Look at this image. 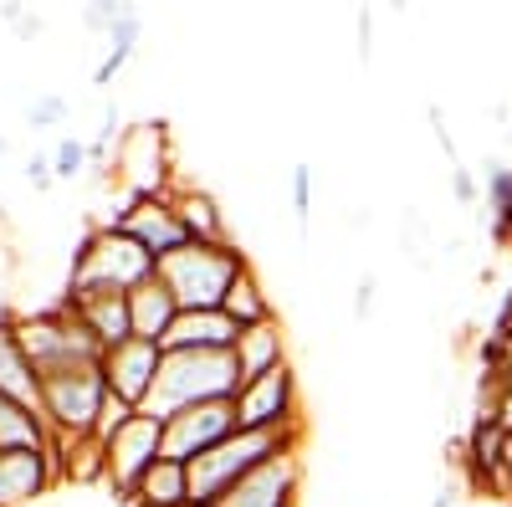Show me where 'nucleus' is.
Wrapping results in <instances>:
<instances>
[{
    "mask_svg": "<svg viewBox=\"0 0 512 507\" xmlns=\"http://www.w3.org/2000/svg\"><path fill=\"white\" fill-rule=\"evenodd\" d=\"M159 272V262L149 257V251L123 236L118 226H93L88 236H82V246L72 251V272H67V303H82V298H103V292H134L144 287L149 277Z\"/></svg>",
    "mask_w": 512,
    "mask_h": 507,
    "instance_id": "f257e3e1",
    "label": "nucleus"
},
{
    "mask_svg": "<svg viewBox=\"0 0 512 507\" xmlns=\"http://www.w3.org/2000/svg\"><path fill=\"white\" fill-rule=\"evenodd\" d=\"M303 431H231L221 446H210L205 456L190 461V507H216L241 477H251L256 467L297 451Z\"/></svg>",
    "mask_w": 512,
    "mask_h": 507,
    "instance_id": "f03ea898",
    "label": "nucleus"
},
{
    "mask_svg": "<svg viewBox=\"0 0 512 507\" xmlns=\"http://www.w3.org/2000/svg\"><path fill=\"white\" fill-rule=\"evenodd\" d=\"M236 390H241V374H236L231 354H164L159 379H154V390L144 400V415H154L164 426L169 415H180L190 405L236 400Z\"/></svg>",
    "mask_w": 512,
    "mask_h": 507,
    "instance_id": "7ed1b4c3",
    "label": "nucleus"
},
{
    "mask_svg": "<svg viewBox=\"0 0 512 507\" xmlns=\"http://www.w3.org/2000/svg\"><path fill=\"white\" fill-rule=\"evenodd\" d=\"M103 405H108L103 364H77V369H62V374H41L36 410H41V420H47V431H52V451L98 436Z\"/></svg>",
    "mask_w": 512,
    "mask_h": 507,
    "instance_id": "20e7f679",
    "label": "nucleus"
},
{
    "mask_svg": "<svg viewBox=\"0 0 512 507\" xmlns=\"http://www.w3.org/2000/svg\"><path fill=\"white\" fill-rule=\"evenodd\" d=\"M251 262L241 257V246H205V241H190L180 246L175 257L159 262V282L175 292L180 313H210L226 303L231 282L246 272Z\"/></svg>",
    "mask_w": 512,
    "mask_h": 507,
    "instance_id": "39448f33",
    "label": "nucleus"
},
{
    "mask_svg": "<svg viewBox=\"0 0 512 507\" xmlns=\"http://www.w3.org/2000/svg\"><path fill=\"white\" fill-rule=\"evenodd\" d=\"M11 323H16V338H21V349H26L36 374H62V369L103 359L98 338L88 333V323H82L67 303L36 308V313H11Z\"/></svg>",
    "mask_w": 512,
    "mask_h": 507,
    "instance_id": "423d86ee",
    "label": "nucleus"
},
{
    "mask_svg": "<svg viewBox=\"0 0 512 507\" xmlns=\"http://www.w3.org/2000/svg\"><path fill=\"white\" fill-rule=\"evenodd\" d=\"M103 456H108V487L113 497L134 502L139 482L149 477V467L164 456V426L154 415H128L113 436H103Z\"/></svg>",
    "mask_w": 512,
    "mask_h": 507,
    "instance_id": "0eeeda50",
    "label": "nucleus"
},
{
    "mask_svg": "<svg viewBox=\"0 0 512 507\" xmlns=\"http://www.w3.org/2000/svg\"><path fill=\"white\" fill-rule=\"evenodd\" d=\"M297 374L292 364L246 379L236 390V426L241 431H303V415H297Z\"/></svg>",
    "mask_w": 512,
    "mask_h": 507,
    "instance_id": "6e6552de",
    "label": "nucleus"
},
{
    "mask_svg": "<svg viewBox=\"0 0 512 507\" xmlns=\"http://www.w3.org/2000/svg\"><path fill=\"white\" fill-rule=\"evenodd\" d=\"M236 426V400H205V405H190L180 415L164 420V461H180L190 467L195 456H205L210 446H221Z\"/></svg>",
    "mask_w": 512,
    "mask_h": 507,
    "instance_id": "1a4fd4ad",
    "label": "nucleus"
},
{
    "mask_svg": "<svg viewBox=\"0 0 512 507\" xmlns=\"http://www.w3.org/2000/svg\"><path fill=\"white\" fill-rule=\"evenodd\" d=\"M103 226H118L123 236H134L154 262H164V257H175L180 246H190V231H185V221H180V210H175V200L169 195H139V200H128L113 221H103Z\"/></svg>",
    "mask_w": 512,
    "mask_h": 507,
    "instance_id": "9d476101",
    "label": "nucleus"
},
{
    "mask_svg": "<svg viewBox=\"0 0 512 507\" xmlns=\"http://www.w3.org/2000/svg\"><path fill=\"white\" fill-rule=\"evenodd\" d=\"M98 364H103V379H108V395L123 400V405H134V410H144L154 379H159V364H164V349L144 344V338H128V344L108 349Z\"/></svg>",
    "mask_w": 512,
    "mask_h": 507,
    "instance_id": "9b49d317",
    "label": "nucleus"
},
{
    "mask_svg": "<svg viewBox=\"0 0 512 507\" xmlns=\"http://www.w3.org/2000/svg\"><path fill=\"white\" fill-rule=\"evenodd\" d=\"M297 492H303V456L287 451L267 467H256L251 477H241L216 507H297Z\"/></svg>",
    "mask_w": 512,
    "mask_h": 507,
    "instance_id": "f8f14e48",
    "label": "nucleus"
},
{
    "mask_svg": "<svg viewBox=\"0 0 512 507\" xmlns=\"http://www.w3.org/2000/svg\"><path fill=\"white\" fill-rule=\"evenodd\" d=\"M236 323L221 313V308H210V313H180L175 328L164 333V354H231L236 344Z\"/></svg>",
    "mask_w": 512,
    "mask_h": 507,
    "instance_id": "ddd939ff",
    "label": "nucleus"
},
{
    "mask_svg": "<svg viewBox=\"0 0 512 507\" xmlns=\"http://www.w3.org/2000/svg\"><path fill=\"white\" fill-rule=\"evenodd\" d=\"M57 482L52 451H0V507H26Z\"/></svg>",
    "mask_w": 512,
    "mask_h": 507,
    "instance_id": "4468645a",
    "label": "nucleus"
},
{
    "mask_svg": "<svg viewBox=\"0 0 512 507\" xmlns=\"http://www.w3.org/2000/svg\"><path fill=\"white\" fill-rule=\"evenodd\" d=\"M231 359H236V374H241V385L246 379H262L272 369L287 364V338H282V318H267V323H251L236 333V344H231Z\"/></svg>",
    "mask_w": 512,
    "mask_h": 507,
    "instance_id": "2eb2a0df",
    "label": "nucleus"
},
{
    "mask_svg": "<svg viewBox=\"0 0 512 507\" xmlns=\"http://www.w3.org/2000/svg\"><path fill=\"white\" fill-rule=\"evenodd\" d=\"M180 318V303H175V292H169L159 282V272L128 292V328H134V338H144V344H164V333L175 328Z\"/></svg>",
    "mask_w": 512,
    "mask_h": 507,
    "instance_id": "dca6fc26",
    "label": "nucleus"
},
{
    "mask_svg": "<svg viewBox=\"0 0 512 507\" xmlns=\"http://www.w3.org/2000/svg\"><path fill=\"white\" fill-rule=\"evenodd\" d=\"M169 200H175V210H180V221H185L190 241H205V246H236V236H231V226H226V216H221V205H216V195H210V190L175 185V190H169Z\"/></svg>",
    "mask_w": 512,
    "mask_h": 507,
    "instance_id": "f3484780",
    "label": "nucleus"
},
{
    "mask_svg": "<svg viewBox=\"0 0 512 507\" xmlns=\"http://www.w3.org/2000/svg\"><path fill=\"white\" fill-rule=\"evenodd\" d=\"M0 395H11L21 405H36L41 400V374L31 369V359L21 349L11 313H0Z\"/></svg>",
    "mask_w": 512,
    "mask_h": 507,
    "instance_id": "a211bd4d",
    "label": "nucleus"
},
{
    "mask_svg": "<svg viewBox=\"0 0 512 507\" xmlns=\"http://www.w3.org/2000/svg\"><path fill=\"white\" fill-rule=\"evenodd\" d=\"M62 303H67V298H62ZM67 308L88 323V333L98 338L103 354L134 338V328H128V298H123V292H103V298H82V303H67Z\"/></svg>",
    "mask_w": 512,
    "mask_h": 507,
    "instance_id": "6ab92c4d",
    "label": "nucleus"
},
{
    "mask_svg": "<svg viewBox=\"0 0 512 507\" xmlns=\"http://www.w3.org/2000/svg\"><path fill=\"white\" fill-rule=\"evenodd\" d=\"M0 451H52V431L36 405L0 395Z\"/></svg>",
    "mask_w": 512,
    "mask_h": 507,
    "instance_id": "aec40b11",
    "label": "nucleus"
},
{
    "mask_svg": "<svg viewBox=\"0 0 512 507\" xmlns=\"http://www.w3.org/2000/svg\"><path fill=\"white\" fill-rule=\"evenodd\" d=\"M134 502H149V507H190V472L180 467V461H154L149 477L139 482Z\"/></svg>",
    "mask_w": 512,
    "mask_h": 507,
    "instance_id": "412c9836",
    "label": "nucleus"
},
{
    "mask_svg": "<svg viewBox=\"0 0 512 507\" xmlns=\"http://www.w3.org/2000/svg\"><path fill=\"white\" fill-rule=\"evenodd\" d=\"M221 313H226L236 328H251V323H267V318H277V313H272V298L262 292V282H256V272H251V267L231 282V292H226Z\"/></svg>",
    "mask_w": 512,
    "mask_h": 507,
    "instance_id": "4be33fe9",
    "label": "nucleus"
},
{
    "mask_svg": "<svg viewBox=\"0 0 512 507\" xmlns=\"http://www.w3.org/2000/svg\"><path fill=\"white\" fill-rule=\"evenodd\" d=\"M82 169H88V144L72 139V134H62L57 149H52V175H57V180H77Z\"/></svg>",
    "mask_w": 512,
    "mask_h": 507,
    "instance_id": "5701e85b",
    "label": "nucleus"
},
{
    "mask_svg": "<svg viewBox=\"0 0 512 507\" xmlns=\"http://www.w3.org/2000/svg\"><path fill=\"white\" fill-rule=\"evenodd\" d=\"M67 98L62 93H41L26 103V129H57V123H67Z\"/></svg>",
    "mask_w": 512,
    "mask_h": 507,
    "instance_id": "b1692460",
    "label": "nucleus"
},
{
    "mask_svg": "<svg viewBox=\"0 0 512 507\" xmlns=\"http://www.w3.org/2000/svg\"><path fill=\"white\" fill-rule=\"evenodd\" d=\"M292 221H297V236H308V221H313V169L308 164L292 169Z\"/></svg>",
    "mask_w": 512,
    "mask_h": 507,
    "instance_id": "393cba45",
    "label": "nucleus"
},
{
    "mask_svg": "<svg viewBox=\"0 0 512 507\" xmlns=\"http://www.w3.org/2000/svg\"><path fill=\"white\" fill-rule=\"evenodd\" d=\"M0 21H6L21 41H36L41 31H47V16H36V11H26V6H16V0H6L0 6Z\"/></svg>",
    "mask_w": 512,
    "mask_h": 507,
    "instance_id": "a878e982",
    "label": "nucleus"
},
{
    "mask_svg": "<svg viewBox=\"0 0 512 507\" xmlns=\"http://www.w3.org/2000/svg\"><path fill=\"white\" fill-rule=\"evenodd\" d=\"M128 16V6H113V0H93V6H82V31H113L118 21Z\"/></svg>",
    "mask_w": 512,
    "mask_h": 507,
    "instance_id": "bb28decb",
    "label": "nucleus"
},
{
    "mask_svg": "<svg viewBox=\"0 0 512 507\" xmlns=\"http://www.w3.org/2000/svg\"><path fill=\"white\" fill-rule=\"evenodd\" d=\"M128 62H134V52H128V47H108V57L93 67V88H108V82H113Z\"/></svg>",
    "mask_w": 512,
    "mask_h": 507,
    "instance_id": "cd10ccee",
    "label": "nucleus"
},
{
    "mask_svg": "<svg viewBox=\"0 0 512 507\" xmlns=\"http://www.w3.org/2000/svg\"><path fill=\"white\" fill-rule=\"evenodd\" d=\"M451 195H456V205H477V175L466 164H451Z\"/></svg>",
    "mask_w": 512,
    "mask_h": 507,
    "instance_id": "c85d7f7f",
    "label": "nucleus"
},
{
    "mask_svg": "<svg viewBox=\"0 0 512 507\" xmlns=\"http://www.w3.org/2000/svg\"><path fill=\"white\" fill-rule=\"evenodd\" d=\"M26 180H31V190H52V185H57L52 154H31V159H26Z\"/></svg>",
    "mask_w": 512,
    "mask_h": 507,
    "instance_id": "c756f323",
    "label": "nucleus"
},
{
    "mask_svg": "<svg viewBox=\"0 0 512 507\" xmlns=\"http://www.w3.org/2000/svg\"><path fill=\"white\" fill-rule=\"evenodd\" d=\"M374 287H379V282H374V272H364V277L354 282V318H359V323L374 313Z\"/></svg>",
    "mask_w": 512,
    "mask_h": 507,
    "instance_id": "7c9ffc66",
    "label": "nucleus"
},
{
    "mask_svg": "<svg viewBox=\"0 0 512 507\" xmlns=\"http://www.w3.org/2000/svg\"><path fill=\"white\" fill-rule=\"evenodd\" d=\"M492 333H497V338H507V333H512V282H507V292H502V303H497Z\"/></svg>",
    "mask_w": 512,
    "mask_h": 507,
    "instance_id": "2f4dec72",
    "label": "nucleus"
},
{
    "mask_svg": "<svg viewBox=\"0 0 512 507\" xmlns=\"http://www.w3.org/2000/svg\"><path fill=\"white\" fill-rule=\"evenodd\" d=\"M369 41H374V16H369V11H359V62H369V52H374Z\"/></svg>",
    "mask_w": 512,
    "mask_h": 507,
    "instance_id": "473e14b6",
    "label": "nucleus"
},
{
    "mask_svg": "<svg viewBox=\"0 0 512 507\" xmlns=\"http://www.w3.org/2000/svg\"><path fill=\"white\" fill-rule=\"evenodd\" d=\"M431 507H456V492H451V487H436V497H431Z\"/></svg>",
    "mask_w": 512,
    "mask_h": 507,
    "instance_id": "72a5a7b5",
    "label": "nucleus"
},
{
    "mask_svg": "<svg viewBox=\"0 0 512 507\" xmlns=\"http://www.w3.org/2000/svg\"><path fill=\"white\" fill-rule=\"evenodd\" d=\"M6 154H11V139H6V134H0V159H6Z\"/></svg>",
    "mask_w": 512,
    "mask_h": 507,
    "instance_id": "f704fd0d",
    "label": "nucleus"
},
{
    "mask_svg": "<svg viewBox=\"0 0 512 507\" xmlns=\"http://www.w3.org/2000/svg\"><path fill=\"white\" fill-rule=\"evenodd\" d=\"M507 139H512V118H507Z\"/></svg>",
    "mask_w": 512,
    "mask_h": 507,
    "instance_id": "c9c22d12",
    "label": "nucleus"
},
{
    "mask_svg": "<svg viewBox=\"0 0 512 507\" xmlns=\"http://www.w3.org/2000/svg\"><path fill=\"white\" fill-rule=\"evenodd\" d=\"M507 344H512V333H507Z\"/></svg>",
    "mask_w": 512,
    "mask_h": 507,
    "instance_id": "e433bc0d",
    "label": "nucleus"
}]
</instances>
